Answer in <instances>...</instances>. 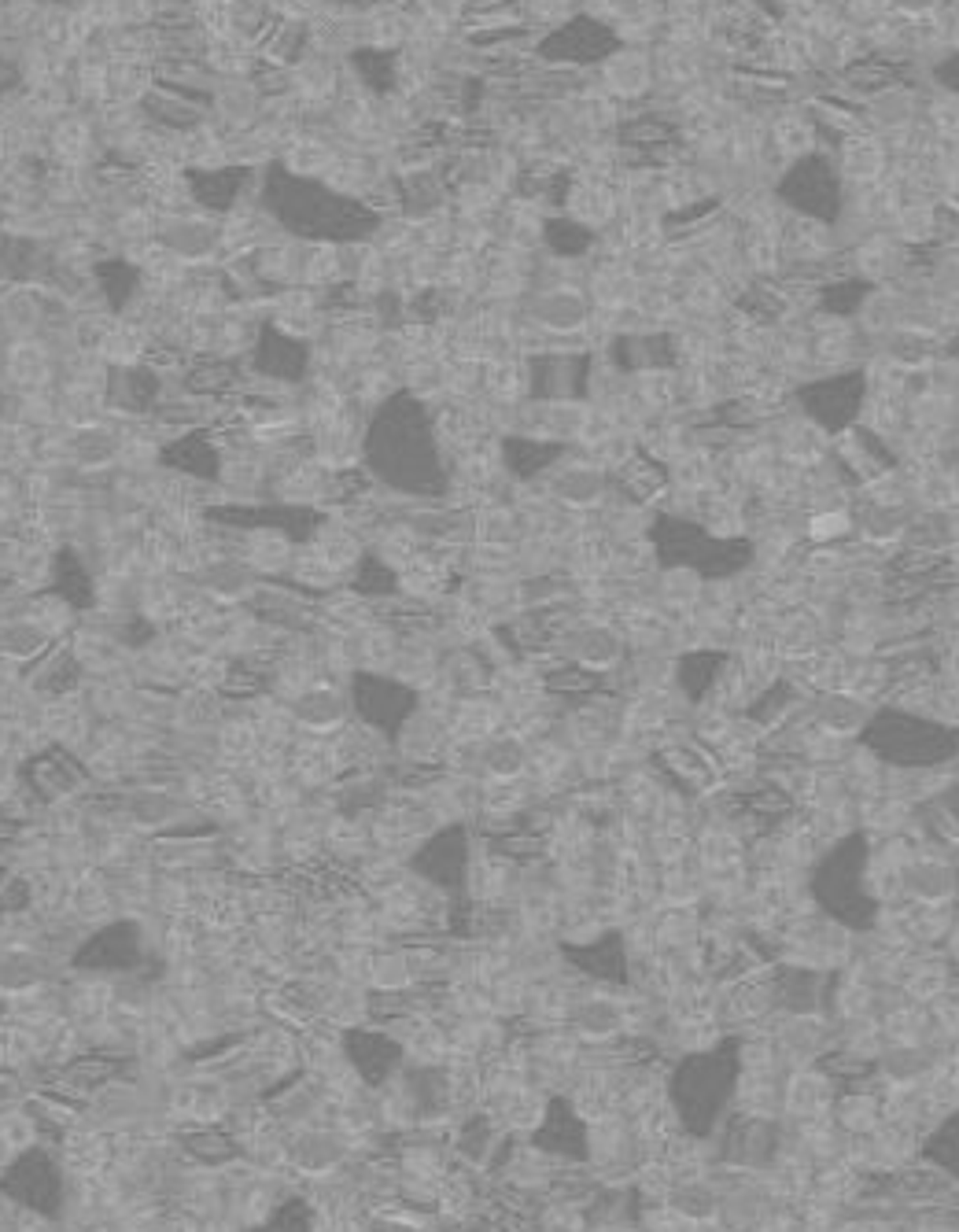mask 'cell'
<instances>
[{
	"instance_id": "1",
	"label": "cell",
	"mask_w": 959,
	"mask_h": 1232,
	"mask_svg": "<svg viewBox=\"0 0 959 1232\" xmlns=\"http://www.w3.org/2000/svg\"><path fill=\"white\" fill-rule=\"evenodd\" d=\"M248 557H251L258 568H280V564H288L292 550H288V539H284L280 532H258V535H251V542H248Z\"/></svg>"
},
{
	"instance_id": "2",
	"label": "cell",
	"mask_w": 959,
	"mask_h": 1232,
	"mask_svg": "<svg viewBox=\"0 0 959 1232\" xmlns=\"http://www.w3.org/2000/svg\"><path fill=\"white\" fill-rule=\"evenodd\" d=\"M314 550L321 553V561L332 568V573H340V568H347L351 561H354V553H358V546H354V539L347 535V532H340V528H332V532H325L318 542H314Z\"/></svg>"
},
{
	"instance_id": "3",
	"label": "cell",
	"mask_w": 959,
	"mask_h": 1232,
	"mask_svg": "<svg viewBox=\"0 0 959 1232\" xmlns=\"http://www.w3.org/2000/svg\"><path fill=\"white\" fill-rule=\"evenodd\" d=\"M882 166V148H879V141H852L848 144V170L856 174V177H868V174H875Z\"/></svg>"
},
{
	"instance_id": "4",
	"label": "cell",
	"mask_w": 959,
	"mask_h": 1232,
	"mask_svg": "<svg viewBox=\"0 0 959 1232\" xmlns=\"http://www.w3.org/2000/svg\"><path fill=\"white\" fill-rule=\"evenodd\" d=\"M775 137H779V148H786V152H801V148H808V141H812V130H808L801 119H783V122L775 126Z\"/></svg>"
},
{
	"instance_id": "5",
	"label": "cell",
	"mask_w": 959,
	"mask_h": 1232,
	"mask_svg": "<svg viewBox=\"0 0 959 1232\" xmlns=\"http://www.w3.org/2000/svg\"><path fill=\"white\" fill-rule=\"evenodd\" d=\"M30 1136H34V1132H30V1121H26V1118H19V1114H12L5 1125H0V1141H5L8 1148H23V1144L30 1141Z\"/></svg>"
}]
</instances>
